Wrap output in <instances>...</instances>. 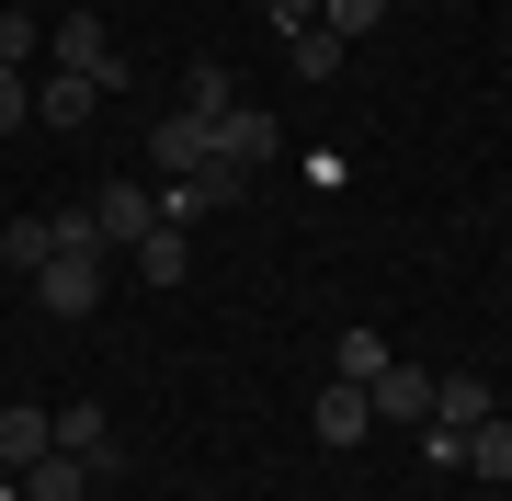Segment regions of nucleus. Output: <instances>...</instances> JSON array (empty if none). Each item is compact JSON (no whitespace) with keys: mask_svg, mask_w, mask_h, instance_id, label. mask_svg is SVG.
I'll return each instance as SVG.
<instances>
[{"mask_svg":"<svg viewBox=\"0 0 512 501\" xmlns=\"http://www.w3.org/2000/svg\"><path fill=\"white\" fill-rule=\"evenodd\" d=\"M46 262H57V228H46V217H12V228H0V274H23V285H35Z\"/></svg>","mask_w":512,"mask_h":501,"instance_id":"nucleus-13","label":"nucleus"},{"mask_svg":"<svg viewBox=\"0 0 512 501\" xmlns=\"http://www.w3.org/2000/svg\"><path fill=\"white\" fill-rule=\"evenodd\" d=\"M92 103H103V80H80V69L35 80V126H92Z\"/></svg>","mask_w":512,"mask_h":501,"instance_id":"nucleus-10","label":"nucleus"},{"mask_svg":"<svg viewBox=\"0 0 512 501\" xmlns=\"http://www.w3.org/2000/svg\"><path fill=\"white\" fill-rule=\"evenodd\" d=\"M92 217H103V251H137L148 228H160V194H148V183H126V171H114V183H92Z\"/></svg>","mask_w":512,"mask_h":501,"instance_id":"nucleus-4","label":"nucleus"},{"mask_svg":"<svg viewBox=\"0 0 512 501\" xmlns=\"http://www.w3.org/2000/svg\"><path fill=\"white\" fill-rule=\"evenodd\" d=\"M387 23V0H319V35H342V46H365Z\"/></svg>","mask_w":512,"mask_h":501,"instance_id":"nucleus-18","label":"nucleus"},{"mask_svg":"<svg viewBox=\"0 0 512 501\" xmlns=\"http://www.w3.org/2000/svg\"><path fill=\"white\" fill-rule=\"evenodd\" d=\"M46 57H57V69H80V80H114V35H103V12H57V23H46Z\"/></svg>","mask_w":512,"mask_h":501,"instance_id":"nucleus-5","label":"nucleus"},{"mask_svg":"<svg viewBox=\"0 0 512 501\" xmlns=\"http://www.w3.org/2000/svg\"><path fill=\"white\" fill-rule=\"evenodd\" d=\"M23 126H35V80L0 69V137H23Z\"/></svg>","mask_w":512,"mask_h":501,"instance_id":"nucleus-22","label":"nucleus"},{"mask_svg":"<svg viewBox=\"0 0 512 501\" xmlns=\"http://www.w3.org/2000/svg\"><path fill=\"white\" fill-rule=\"evenodd\" d=\"M35 308L46 319H92L103 308V251H57L46 274H35Z\"/></svg>","mask_w":512,"mask_h":501,"instance_id":"nucleus-3","label":"nucleus"},{"mask_svg":"<svg viewBox=\"0 0 512 501\" xmlns=\"http://www.w3.org/2000/svg\"><path fill=\"white\" fill-rule=\"evenodd\" d=\"M57 445V422H46V410H23V399H0V467H12V479H23V467H35Z\"/></svg>","mask_w":512,"mask_h":501,"instance_id":"nucleus-12","label":"nucleus"},{"mask_svg":"<svg viewBox=\"0 0 512 501\" xmlns=\"http://www.w3.org/2000/svg\"><path fill=\"white\" fill-rule=\"evenodd\" d=\"M387 365H399V353H387L376 331H342V353H330V376H353V388H376Z\"/></svg>","mask_w":512,"mask_h":501,"instance_id":"nucleus-16","label":"nucleus"},{"mask_svg":"<svg viewBox=\"0 0 512 501\" xmlns=\"http://www.w3.org/2000/svg\"><path fill=\"white\" fill-rule=\"evenodd\" d=\"M365 399H376V422H433V365H387Z\"/></svg>","mask_w":512,"mask_h":501,"instance_id":"nucleus-11","label":"nucleus"},{"mask_svg":"<svg viewBox=\"0 0 512 501\" xmlns=\"http://www.w3.org/2000/svg\"><path fill=\"white\" fill-rule=\"evenodd\" d=\"M262 12H274V35H308V23H319V0H262Z\"/></svg>","mask_w":512,"mask_h":501,"instance_id":"nucleus-23","label":"nucleus"},{"mask_svg":"<svg viewBox=\"0 0 512 501\" xmlns=\"http://www.w3.org/2000/svg\"><path fill=\"white\" fill-rule=\"evenodd\" d=\"M46 422H57V456H80L92 479H114V422H103L92 399H80V410H46Z\"/></svg>","mask_w":512,"mask_h":501,"instance_id":"nucleus-8","label":"nucleus"},{"mask_svg":"<svg viewBox=\"0 0 512 501\" xmlns=\"http://www.w3.org/2000/svg\"><path fill=\"white\" fill-rule=\"evenodd\" d=\"M274 149H285L274 114H251V103H228V114H217V160H228V171H262Z\"/></svg>","mask_w":512,"mask_h":501,"instance_id":"nucleus-9","label":"nucleus"},{"mask_svg":"<svg viewBox=\"0 0 512 501\" xmlns=\"http://www.w3.org/2000/svg\"><path fill=\"white\" fill-rule=\"evenodd\" d=\"M23 501H92V467H80V456H35V467H23Z\"/></svg>","mask_w":512,"mask_h":501,"instance_id":"nucleus-14","label":"nucleus"},{"mask_svg":"<svg viewBox=\"0 0 512 501\" xmlns=\"http://www.w3.org/2000/svg\"><path fill=\"white\" fill-rule=\"evenodd\" d=\"M456 467H478V479H512V422H501V410L467 433V445H456Z\"/></svg>","mask_w":512,"mask_h":501,"instance_id":"nucleus-15","label":"nucleus"},{"mask_svg":"<svg viewBox=\"0 0 512 501\" xmlns=\"http://www.w3.org/2000/svg\"><path fill=\"white\" fill-rule=\"evenodd\" d=\"M239 183H251V171H228V160L171 171V183H160V228H194V217H217V205H239Z\"/></svg>","mask_w":512,"mask_h":501,"instance_id":"nucleus-2","label":"nucleus"},{"mask_svg":"<svg viewBox=\"0 0 512 501\" xmlns=\"http://www.w3.org/2000/svg\"><path fill=\"white\" fill-rule=\"evenodd\" d=\"M35 46H46V23L23 12V0H0V69H23V57H35Z\"/></svg>","mask_w":512,"mask_h":501,"instance_id":"nucleus-21","label":"nucleus"},{"mask_svg":"<svg viewBox=\"0 0 512 501\" xmlns=\"http://www.w3.org/2000/svg\"><path fill=\"white\" fill-rule=\"evenodd\" d=\"M183 262H194L183 228H148V240H137V274H148V285H183Z\"/></svg>","mask_w":512,"mask_h":501,"instance_id":"nucleus-19","label":"nucleus"},{"mask_svg":"<svg viewBox=\"0 0 512 501\" xmlns=\"http://www.w3.org/2000/svg\"><path fill=\"white\" fill-rule=\"evenodd\" d=\"M285 46H296V80H342V57H353L342 35H319V23H308V35H285Z\"/></svg>","mask_w":512,"mask_h":501,"instance_id":"nucleus-20","label":"nucleus"},{"mask_svg":"<svg viewBox=\"0 0 512 501\" xmlns=\"http://www.w3.org/2000/svg\"><path fill=\"white\" fill-rule=\"evenodd\" d=\"M308 433H319V445H365V433H376V399L353 388V376H330L319 410H308Z\"/></svg>","mask_w":512,"mask_h":501,"instance_id":"nucleus-6","label":"nucleus"},{"mask_svg":"<svg viewBox=\"0 0 512 501\" xmlns=\"http://www.w3.org/2000/svg\"><path fill=\"white\" fill-rule=\"evenodd\" d=\"M148 160H160V183L171 171H205L217 160V126H205V114H160V126H148Z\"/></svg>","mask_w":512,"mask_h":501,"instance_id":"nucleus-7","label":"nucleus"},{"mask_svg":"<svg viewBox=\"0 0 512 501\" xmlns=\"http://www.w3.org/2000/svg\"><path fill=\"white\" fill-rule=\"evenodd\" d=\"M228 103H239V92H228V69H217V57H194V69H183V114H205V126H217Z\"/></svg>","mask_w":512,"mask_h":501,"instance_id":"nucleus-17","label":"nucleus"},{"mask_svg":"<svg viewBox=\"0 0 512 501\" xmlns=\"http://www.w3.org/2000/svg\"><path fill=\"white\" fill-rule=\"evenodd\" d=\"M490 410H501V399H490V376H478V365H444V376H433V422H421V445L456 467V445L490 422Z\"/></svg>","mask_w":512,"mask_h":501,"instance_id":"nucleus-1","label":"nucleus"}]
</instances>
